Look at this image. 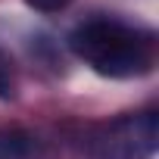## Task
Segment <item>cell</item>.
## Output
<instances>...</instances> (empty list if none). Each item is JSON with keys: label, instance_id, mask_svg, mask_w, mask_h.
<instances>
[{"label": "cell", "instance_id": "cell-4", "mask_svg": "<svg viewBox=\"0 0 159 159\" xmlns=\"http://www.w3.org/2000/svg\"><path fill=\"white\" fill-rule=\"evenodd\" d=\"M28 7H34V10H41V13H56V10H62V7H69L72 0H25Z\"/></svg>", "mask_w": 159, "mask_h": 159}, {"label": "cell", "instance_id": "cell-3", "mask_svg": "<svg viewBox=\"0 0 159 159\" xmlns=\"http://www.w3.org/2000/svg\"><path fill=\"white\" fill-rule=\"evenodd\" d=\"M16 88V78H13V59L0 50V100H10Z\"/></svg>", "mask_w": 159, "mask_h": 159}, {"label": "cell", "instance_id": "cell-2", "mask_svg": "<svg viewBox=\"0 0 159 159\" xmlns=\"http://www.w3.org/2000/svg\"><path fill=\"white\" fill-rule=\"evenodd\" d=\"M94 150L100 159H147L156 150V116L137 112L112 122L94 140Z\"/></svg>", "mask_w": 159, "mask_h": 159}, {"label": "cell", "instance_id": "cell-1", "mask_svg": "<svg viewBox=\"0 0 159 159\" xmlns=\"http://www.w3.org/2000/svg\"><path fill=\"white\" fill-rule=\"evenodd\" d=\"M69 44L75 56L106 78H134L153 69V38L112 19H91L78 25Z\"/></svg>", "mask_w": 159, "mask_h": 159}]
</instances>
